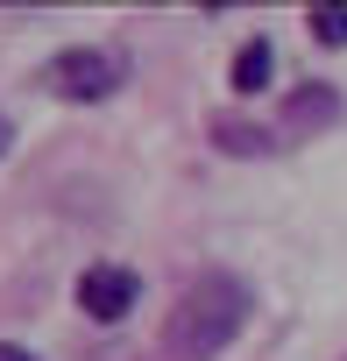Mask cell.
I'll use <instances>...</instances> for the list:
<instances>
[{"mask_svg": "<svg viewBox=\"0 0 347 361\" xmlns=\"http://www.w3.org/2000/svg\"><path fill=\"white\" fill-rule=\"evenodd\" d=\"M255 319V283L227 262H206L163 319V361H220Z\"/></svg>", "mask_w": 347, "mask_h": 361, "instance_id": "cell-1", "label": "cell"}, {"mask_svg": "<svg viewBox=\"0 0 347 361\" xmlns=\"http://www.w3.org/2000/svg\"><path fill=\"white\" fill-rule=\"evenodd\" d=\"M36 85L50 99H64V106H99V99H114L128 85V50L121 43H64L36 71Z\"/></svg>", "mask_w": 347, "mask_h": 361, "instance_id": "cell-2", "label": "cell"}, {"mask_svg": "<svg viewBox=\"0 0 347 361\" xmlns=\"http://www.w3.org/2000/svg\"><path fill=\"white\" fill-rule=\"evenodd\" d=\"M71 298H78V312H85L92 326H121V319L142 305V276L121 269V262H92V269H78Z\"/></svg>", "mask_w": 347, "mask_h": 361, "instance_id": "cell-3", "label": "cell"}, {"mask_svg": "<svg viewBox=\"0 0 347 361\" xmlns=\"http://www.w3.org/2000/svg\"><path fill=\"white\" fill-rule=\"evenodd\" d=\"M340 121V85H298L276 106V142H312Z\"/></svg>", "mask_w": 347, "mask_h": 361, "instance_id": "cell-4", "label": "cell"}, {"mask_svg": "<svg viewBox=\"0 0 347 361\" xmlns=\"http://www.w3.org/2000/svg\"><path fill=\"white\" fill-rule=\"evenodd\" d=\"M227 156H276L284 142H276V128H262V121H241V114H213V128H206Z\"/></svg>", "mask_w": 347, "mask_h": 361, "instance_id": "cell-5", "label": "cell"}, {"mask_svg": "<svg viewBox=\"0 0 347 361\" xmlns=\"http://www.w3.org/2000/svg\"><path fill=\"white\" fill-rule=\"evenodd\" d=\"M269 71H276V50H269V36H248V43L234 50V71H227V85H234L241 99H255V92L269 85Z\"/></svg>", "mask_w": 347, "mask_h": 361, "instance_id": "cell-6", "label": "cell"}, {"mask_svg": "<svg viewBox=\"0 0 347 361\" xmlns=\"http://www.w3.org/2000/svg\"><path fill=\"white\" fill-rule=\"evenodd\" d=\"M312 36H319L326 50H347V8H340V0H326V8H312Z\"/></svg>", "mask_w": 347, "mask_h": 361, "instance_id": "cell-7", "label": "cell"}, {"mask_svg": "<svg viewBox=\"0 0 347 361\" xmlns=\"http://www.w3.org/2000/svg\"><path fill=\"white\" fill-rule=\"evenodd\" d=\"M0 361H36L29 347H15V340H0Z\"/></svg>", "mask_w": 347, "mask_h": 361, "instance_id": "cell-8", "label": "cell"}, {"mask_svg": "<svg viewBox=\"0 0 347 361\" xmlns=\"http://www.w3.org/2000/svg\"><path fill=\"white\" fill-rule=\"evenodd\" d=\"M8 149H15V121H8V114H0V156H8Z\"/></svg>", "mask_w": 347, "mask_h": 361, "instance_id": "cell-9", "label": "cell"}, {"mask_svg": "<svg viewBox=\"0 0 347 361\" xmlns=\"http://www.w3.org/2000/svg\"><path fill=\"white\" fill-rule=\"evenodd\" d=\"M340 361H347V354H340Z\"/></svg>", "mask_w": 347, "mask_h": 361, "instance_id": "cell-10", "label": "cell"}]
</instances>
